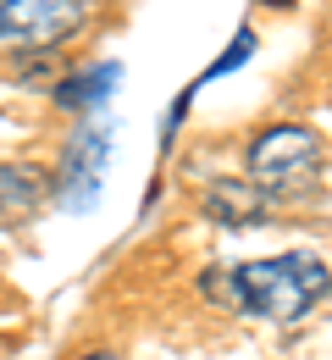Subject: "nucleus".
<instances>
[{"label":"nucleus","instance_id":"1","mask_svg":"<svg viewBox=\"0 0 332 360\" xmlns=\"http://www.w3.org/2000/svg\"><path fill=\"white\" fill-rule=\"evenodd\" d=\"M227 283H233V300L249 316H260V321H293V316H305L321 294H327L332 271L321 266L316 255L293 250V255L244 261V266L227 271Z\"/></svg>","mask_w":332,"mask_h":360},{"label":"nucleus","instance_id":"2","mask_svg":"<svg viewBox=\"0 0 332 360\" xmlns=\"http://www.w3.org/2000/svg\"><path fill=\"white\" fill-rule=\"evenodd\" d=\"M321 172V139L310 134L305 122H277V128H260L249 144V178L255 188H299Z\"/></svg>","mask_w":332,"mask_h":360},{"label":"nucleus","instance_id":"3","mask_svg":"<svg viewBox=\"0 0 332 360\" xmlns=\"http://www.w3.org/2000/svg\"><path fill=\"white\" fill-rule=\"evenodd\" d=\"M89 22V0H0V45L55 50L78 39Z\"/></svg>","mask_w":332,"mask_h":360},{"label":"nucleus","instance_id":"4","mask_svg":"<svg viewBox=\"0 0 332 360\" xmlns=\"http://www.w3.org/2000/svg\"><path fill=\"white\" fill-rule=\"evenodd\" d=\"M111 139H117V122H84L67 139V155H61V172H55V194H61L67 211H89L100 200V183L111 167Z\"/></svg>","mask_w":332,"mask_h":360},{"label":"nucleus","instance_id":"5","mask_svg":"<svg viewBox=\"0 0 332 360\" xmlns=\"http://www.w3.org/2000/svg\"><path fill=\"white\" fill-rule=\"evenodd\" d=\"M205 217H216V222H227V227L260 222V217H266V188L216 178V183H211V194H205Z\"/></svg>","mask_w":332,"mask_h":360},{"label":"nucleus","instance_id":"6","mask_svg":"<svg viewBox=\"0 0 332 360\" xmlns=\"http://www.w3.org/2000/svg\"><path fill=\"white\" fill-rule=\"evenodd\" d=\"M117 78H122L117 61H95V67H84V72H72V78L55 84V105H67V111H89V105H100L105 94L117 89Z\"/></svg>","mask_w":332,"mask_h":360},{"label":"nucleus","instance_id":"7","mask_svg":"<svg viewBox=\"0 0 332 360\" xmlns=\"http://www.w3.org/2000/svg\"><path fill=\"white\" fill-rule=\"evenodd\" d=\"M84 360H122V355H111V349H95V355H84Z\"/></svg>","mask_w":332,"mask_h":360}]
</instances>
